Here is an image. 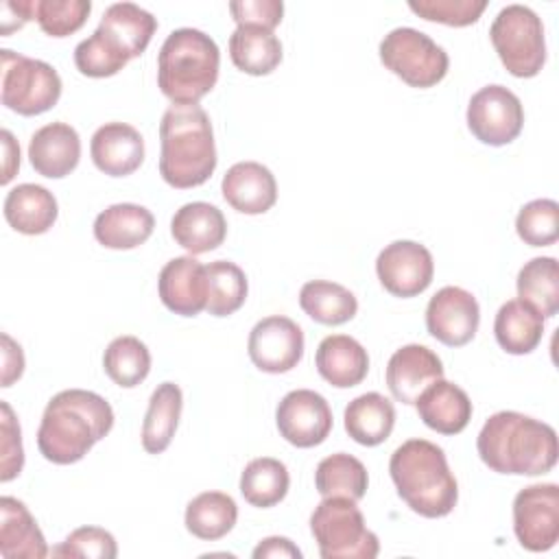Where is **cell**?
I'll list each match as a JSON object with an SVG mask.
<instances>
[{"mask_svg": "<svg viewBox=\"0 0 559 559\" xmlns=\"http://www.w3.org/2000/svg\"><path fill=\"white\" fill-rule=\"evenodd\" d=\"M332 421L328 400L310 389L286 393L275 408L277 430L295 448H314L323 443L332 430Z\"/></svg>", "mask_w": 559, "mask_h": 559, "instance_id": "obj_13", "label": "cell"}, {"mask_svg": "<svg viewBox=\"0 0 559 559\" xmlns=\"http://www.w3.org/2000/svg\"><path fill=\"white\" fill-rule=\"evenodd\" d=\"M155 227L151 210L138 203H114L94 221V238L107 249H135L144 245Z\"/></svg>", "mask_w": 559, "mask_h": 559, "instance_id": "obj_26", "label": "cell"}, {"mask_svg": "<svg viewBox=\"0 0 559 559\" xmlns=\"http://www.w3.org/2000/svg\"><path fill=\"white\" fill-rule=\"evenodd\" d=\"M301 310L317 323L341 325L356 317L358 301L354 293L336 282L312 280L299 290Z\"/></svg>", "mask_w": 559, "mask_h": 559, "instance_id": "obj_32", "label": "cell"}, {"mask_svg": "<svg viewBox=\"0 0 559 559\" xmlns=\"http://www.w3.org/2000/svg\"><path fill=\"white\" fill-rule=\"evenodd\" d=\"M207 275V304L205 310L214 317L234 314L247 299V275L229 260H214L205 264Z\"/></svg>", "mask_w": 559, "mask_h": 559, "instance_id": "obj_38", "label": "cell"}, {"mask_svg": "<svg viewBox=\"0 0 559 559\" xmlns=\"http://www.w3.org/2000/svg\"><path fill=\"white\" fill-rule=\"evenodd\" d=\"M159 146V175L173 188H197L216 168L212 122L199 105H170L164 111Z\"/></svg>", "mask_w": 559, "mask_h": 559, "instance_id": "obj_3", "label": "cell"}, {"mask_svg": "<svg viewBox=\"0 0 559 559\" xmlns=\"http://www.w3.org/2000/svg\"><path fill=\"white\" fill-rule=\"evenodd\" d=\"M480 461L498 474L539 476L557 465L559 443L552 426L518 411H498L476 439Z\"/></svg>", "mask_w": 559, "mask_h": 559, "instance_id": "obj_2", "label": "cell"}, {"mask_svg": "<svg viewBox=\"0 0 559 559\" xmlns=\"http://www.w3.org/2000/svg\"><path fill=\"white\" fill-rule=\"evenodd\" d=\"M2 35H11L15 28H22L28 20H35V2L33 0H7L0 4Z\"/></svg>", "mask_w": 559, "mask_h": 559, "instance_id": "obj_46", "label": "cell"}, {"mask_svg": "<svg viewBox=\"0 0 559 559\" xmlns=\"http://www.w3.org/2000/svg\"><path fill=\"white\" fill-rule=\"evenodd\" d=\"M183 393L175 382H162L151 393L148 408L142 421V448L148 454H162L179 426Z\"/></svg>", "mask_w": 559, "mask_h": 559, "instance_id": "obj_30", "label": "cell"}, {"mask_svg": "<svg viewBox=\"0 0 559 559\" xmlns=\"http://www.w3.org/2000/svg\"><path fill=\"white\" fill-rule=\"evenodd\" d=\"M229 57L245 74L264 76L282 63V41L273 31L260 26H236L229 35Z\"/></svg>", "mask_w": 559, "mask_h": 559, "instance_id": "obj_31", "label": "cell"}, {"mask_svg": "<svg viewBox=\"0 0 559 559\" xmlns=\"http://www.w3.org/2000/svg\"><path fill=\"white\" fill-rule=\"evenodd\" d=\"M376 273L386 293L395 297H415L430 286L435 262L421 242L395 240L378 253Z\"/></svg>", "mask_w": 559, "mask_h": 559, "instance_id": "obj_14", "label": "cell"}, {"mask_svg": "<svg viewBox=\"0 0 559 559\" xmlns=\"http://www.w3.org/2000/svg\"><path fill=\"white\" fill-rule=\"evenodd\" d=\"M266 557H286V559H301V550L288 537H266L253 548V559Z\"/></svg>", "mask_w": 559, "mask_h": 559, "instance_id": "obj_47", "label": "cell"}, {"mask_svg": "<svg viewBox=\"0 0 559 559\" xmlns=\"http://www.w3.org/2000/svg\"><path fill=\"white\" fill-rule=\"evenodd\" d=\"M183 520L188 533L199 539L214 542L234 528L238 520V507L229 493L203 491L188 502Z\"/></svg>", "mask_w": 559, "mask_h": 559, "instance_id": "obj_33", "label": "cell"}, {"mask_svg": "<svg viewBox=\"0 0 559 559\" xmlns=\"http://www.w3.org/2000/svg\"><path fill=\"white\" fill-rule=\"evenodd\" d=\"M408 9L428 22L469 26L483 15L487 0H411Z\"/></svg>", "mask_w": 559, "mask_h": 559, "instance_id": "obj_42", "label": "cell"}, {"mask_svg": "<svg viewBox=\"0 0 559 559\" xmlns=\"http://www.w3.org/2000/svg\"><path fill=\"white\" fill-rule=\"evenodd\" d=\"M111 428L114 411L103 395L85 389H66L52 395L44 408L37 448L46 461L70 465L81 461Z\"/></svg>", "mask_w": 559, "mask_h": 559, "instance_id": "obj_1", "label": "cell"}, {"mask_svg": "<svg viewBox=\"0 0 559 559\" xmlns=\"http://www.w3.org/2000/svg\"><path fill=\"white\" fill-rule=\"evenodd\" d=\"M229 13L236 26H260L273 31L284 15V2L280 0H236L229 2Z\"/></svg>", "mask_w": 559, "mask_h": 559, "instance_id": "obj_44", "label": "cell"}, {"mask_svg": "<svg viewBox=\"0 0 559 559\" xmlns=\"http://www.w3.org/2000/svg\"><path fill=\"white\" fill-rule=\"evenodd\" d=\"M94 166L109 177H127L144 162V140L140 131L127 122H105L90 142Z\"/></svg>", "mask_w": 559, "mask_h": 559, "instance_id": "obj_19", "label": "cell"}, {"mask_svg": "<svg viewBox=\"0 0 559 559\" xmlns=\"http://www.w3.org/2000/svg\"><path fill=\"white\" fill-rule=\"evenodd\" d=\"M2 148H4V164H2V183H9L17 168H20V144L15 142L9 129H2Z\"/></svg>", "mask_w": 559, "mask_h": 559, "instance_id": "obj_48", "label": "cell"}, {"mask_svg": "<svg viewBox=\"0 0 559 559\" xmlns=\"http://www.w3.org/2000/svg\"><path fill=\"white\" fill-rule=\"evenodd\" d=\"M467 127L478 142L504 146L522 133L524 107L509 87L485 85L467 103Z\"/></svg>", "mask_w": 559, "mask_h": 559, "instance_id": "obj_11", "label": "cell"}, {"mask_svg": "<svg viewBox=\"0 0 559 559\" xmlns=\"http://www.w3.org/2000/svg\"><path fill=\"white\" fill-rule=\"evenodd\" d=\"M491 44L509 74L531 79L546 63V37L542 17L524 4H507L489 28Z\"/></svg>", "mask_w": 559, "mask_h": 559, "instance_id": "obj_8", "label": "cell"}, {"mask_svg": "<svg viewBox=\"0 0 559 559\" xmlns=\"http://www.w3.org/2000/svg\"><path fill=\"white\" fill-rule=\"evenodd\" d=\"M493 334L498 345L513 356L531 354L544 336V317L520 299L500 306L493 319Z\"/></svg>", "mask_w": 559, "mask_h": 559, "instance_id": "obj_29", "label": "cell"}, {"mask_svg": "<svg viewBox=\"0 0 559 559\" xmlns=\"http://www.w3.org/2000/svg\"><path fill=\"white\" fill-rule=\"evenodd\" d=\"M0 341H2V380H0V386H11L24 373V354H22V347L7 332L0 334Z\"/></svg>", "mask_w": 559, "mask_h": 559, "instance_id": "obj_45", "label": "cell"}, {"mask_svg": "<svg viewBox=\"0 0 559 559\" xmlns=\"http://www.w3.org/2000/svg\"><path fill=\"white\" fill-rule=\"evenodd\" d=\"M290 487V474L280 459L260 456L245 465L240 474V493L251 507L269 509L282 502Z\"/></svg>", "mask_w": 559, "mask_h": 559, "instance_id": "obj_36", "label": "cell"}, {"mask_svg": "<svg viewBox=\"0 0 559 559\" xmlns=\"http://www.w3.org/2000/svg\"><path fill=\"white\" fill-rule=\"evenodd\" d=\"M92 11L90 0H35V20L50 37L76 33Z\"/></svg>", "mask_w": 559, "mask_h": 559, "instance_id": "obj_40", "label": "cell"}, {"mask_svg": "<svg viewBox=\"0 0 559 559\" xmlns=\"http://www.w3.org/2000/svg\"><path fill=\"white\" fill-rule=\"evenodd\" d=\"M28 159L35 173L48 179L70 175L81 159V138L68 122L39 127L28 142Z\"/></svg>", "mask_w": 559, "mask_h": 559, "instance_id": "obj_20", "label": "cell"}, {"mask_svg": "<svg viewBox=\"0 0 559 559\" xmlns=\"http://www.w3.org/2000/svg\"><path fill=\"white\" fill-rule=\"evenodd\" d=\"M221 50L199 28L173 31L157 55V85L173 105H199L218 81Z\"/></svg>", "mask_w": 559, "mask_h": 559, "instance_id": "obj_6", "label": "cell"}, {"mask_svg": "<svg viewBox=\"0 0 559 559\" xmlns=\"http://www.w3.org/2000/svg\"><path fill=\"white\" fill-rule=\"evenodd\" d=\"M310 533L323 559H373L380 552L378 535L349 498H323L310 515Z\"/></svg>", "mask_w": 559, "mask_h": 559, "instance_id": "obj_7", "label": "cell"}, {"mask_svg": "<svg viewBox=\"0 0 559 559\" xmlns=\"http://www.w3.org/2000/svg\"><path fill=\"white\" fill-rule=\"evenodd\" d=\"M103 369L118 386L133 389L144 382L151 371V352L138 336H118L103 354Z\"/></svg>", "mask_w": 559, "mask_h": 559, "instance_id": "obj_37", "label": "cell"}, {"mask_svg": "<svg viewBox=\"0 0 559 559\" xmlns=\"http://www.w3.org/2000/svg\"><path fill=\"white\" fill-rule=\"evenodd\" d=\"M247 352L260 371L286 373L297 367L304 356V332L288 317H264L251 328Z\"/></svg>", "mask_w": 559, "mask_h": 559, "instance_id": "obj_15", "label": "cell"}, {"mask_svg": "<svg viewBox=\"0 0 559 559\" xmlns=\"http://www.w3.org/2000/svg\"><path fill=\"white\" fill-rule=\"evenodd\" d=\"M419 419L439 435H459L472 419V400L454 382L443 378L428 384L415 400Z\"/></svg>", "mask_w": 559, "mask_h": 559, "instance_id": "obj_22", "label": "cell"}, {"mask_svg": "<svg viewBox=\"0 0 559 559\" xmlns=\"http://www.w3.org/2000/svg\"><path fill=\"white\" fill-rule=\"evenodd\" d=\"M170 234L190 255H199L223 245L227 236V221L216 205L192 201L175 212Z\"/></svg>", "mask_w": 559, "mask_h": 559, "instance_id": "obj_23", "label": "cell"}, {"mask_svg": "<svg viewBox=\"0 0 559 559\" xmlns=\"http://www.w3.org/2000/svg\"><path fill=\"white\" fill-rule=\"evenodd\" d=\"M367 467L347 452L321 459L314 469V487L323 498H349L358 502L367 493Z\"/></svg>", "mask_w": 559, "mask_h": 559, "instance_id": "obj_35", "label": "cell"}, {"mask_svg": "<svg viewBox=\"0 0 559 559\" xmlns=\"http://www.w3.org/2000/svg\"><path fill=\"white\" fill-rule=\"evenodd\" d=\"M157 31V20L133 2H114L105 9L96 31L76 44L74 66L81 74L105 79L118 74L140 57Z\"/></svg>", "mask_w": 559, "mask_h": 559, "instance_id": "obj_5", "label": "cell"}, {"mask_svg": "<svg viewBox=\"0 0 559 559\" xmlns=\"http://www.w3.org/2000/svg\"><path fill=\"white\" fill-rule=\"evenodd\" d=\"M157 293L162 304L181 317H197L207 304L205 264L192 255L168 260L157 277Z\"/></svg>", "mask_w": 559, "mask_h": 559, "instance_id": "obj_17", "label": "cell"}, {"mask_svg": "<svg viewBox=\"0 0 559 559\" xmlns=\"http://www.w3.org/2000/svg\"><path fill=\"white\" fill-rule=\"evenodd\" d=\"M52 555L63 559H114L118 555V544L114 535L100 526H81L55 546Z\"/></svg>", "mask_w": 559, "mask_h": 559, "instance_id": "obj_41", "label": "cell"}, {"mask_svg": "<svg viewBox=\"0 0 559 559\" xmlns=\"http://www.w3.org/2000/svg\"><path fill=\"white\" fill-rule=\"evenodd\" d=\"M480 323V308L476 297L461 286H443L437 290L426 308V328L432 338L448 347L467 345Z\"/></svg>", "mask_w": 559, "mask_h": 559, "instance_id": "obj_16", "label": "cell"}, {"mask_svg": "<svg viewBox=\"0 0 559 559\" xmlns=\"http://www.w3.org/2000/svg\"><path fill=\"white\" fill-rule=\"evenodd\" d=\"M389 474L397 496L421 518H443L456 507V478L450 472L445 452L432 441H404L391 454Z\"/></svg>", "mask_w": 559, "mask_h": 559, "instance_id": "obj_4", "label": "cell"}, {"mask_svg": "<svg viewBox=\"0 0 559 559\" xmlns=\"http://www.w3.org/2000/svg\"><path fill=\"white\" fill-rule=\"evenodd\" d=\"M0 480L9 483L20 476L24 467V448H22V430L9 406V402H0Z\"/></svg>", "mask_w": 559, "mask_h": 559, "instance_id": "obj_43", "label": "cell"}, {"mask_svg": "<svg viewBox=\"0 0 559 559\" xmlns=\"http://www.w3.org/2000/svg\"><path fill=\"white\" fill-rule=\"evenodd\" d=\"M513 533L522 548L546 552L559 539V487L537 483L513 498Z\"/></svg>", "mask_w": 559, "mask_h": 559, "instance_id": "obj_12", "label": "cell"}, {"mask_svg": "<svg viewBox=\"0 0 559 559\" xmlns=\"http://www.w3.org/2000/svg\"><path fill=\"white\" fill-rule=\"evenodd\" d=\"M0 555L4 559H44L48 544L26 504L17 498H0Z\"/></svg>", "mask_w": 559, "mask_h": 559, "instance_id": "obj_25", "label": "cell"}, {"mask_svg": "<svg viewBox=\"0 0 559 559\" xmlns=\"http://www.w3.org/2000/svg\"><path fill=\"white\" fill-rule=\"evenodd\" d=\"M380 61L411 87H432L448 74V52L426 33L397 26L380 41Z\"/></svg>", "mask_w": 559, "mask_h": 559, "instance_id": "obj_10", "label": "cell"}, {"mask_svg": "<svg viewBox=\"0 0 559 559\" xmlns=\"http://www.w3.org/2000/svg\"><path fill=\"white\" fill-rule=\"evenodd\" d=\"M0 96L7 109L20 116H39L57 105L63 85L59 72L50 63L24 57L9 48L0 50Z\"/></svg>", "mask_w": 559, "mask_h": 559, "instance_id": "obj_9", "label": "cell"}, {"mask_svg": "<svg viewBox=\"0 0 559 559\" xmlns=\"http://www.w3.org/2000/svg\"><path fill=\"white\" fill-rule=\"evenodd\" d=\"M439 378H443L441 358L419 343L395 349L386 362V386L402 404H415L419 393Z\"/></svg>", "mask_w": 559, "mask_h": 559, "instance_id": "obj_18", "label": "cell"}, {"mask_svg": "<svg viewBox=\"0 0 559 559\" xmlns=\"http://www.w3.org/2000/svg\"><path fill=\"white\" fill-rule=\"evenodd\" d=\"M347 435L367 448L384 443L395 426V408L393 402L382 393L369 391L354 397L343 413Z\"/></svg>", "mask_w": 559, "mask_h": 559, "instance_id": "obj_28", "label": "cell"}, {"mask_svg": "<svg viewBox=\"0 0 559 559\" xmlns=\"http://www.w3.org/2000/svg\"><path fill=\"white\" fill-rule=\"evenodd\" d=\"M2 210L7 223L26 236L46 234L59 216L55 194L37 183H20L11 188L4 197Z\"/></svg>", "mask_w": 559, "mask_h": 559, "instance_id": "obj_27", "label": "cell"}, {"mask_svg": "<svg viewBox=\"0 0 559 559\" xmlns=\"http://www.w3.org/2000/svg\"><path fill=\"white\" fill-rule=\"evenodd\" d=\"M223 199L242 214H264L277 201V181L273 173L258 162H238L223 175Z\"/></svg>", "mask_w": 559, "mask_h": 559, "instance_id": "obj_21", "label": "cell"}, {"mask_svg": "<svg viewBox=\"0 0 559 559\" xmlns=\"http://www.w3.org/2000/svg\"><path fill=\"white\" fill-rule=\"evenodd\" d=\"M314 365L325 382L336 389H349L367 378L369 354L356 338L330 334L319 343Z\"/></svg>", "mask_w": 559, "mask_h": 559, "instance_id": "obj_24", "label": "cell"}, {"mask_svg": "<svg viewBox=\"0 0 559 559\" xmlns=\"http://www.w3.org/2000/svg\"><path fill=\"white\" fill-rule=\"evenodd\" d=\"M520 301L528 304L544 319L559 312V266L550 255L528 260L515 280Z\"/></svg>", "mask_w": 559, "mask_h": 559, "instance_id": "obj_34", "label": "cell"}, {"mask_svg": "<svg viewBox=\"0 0 559 559\" xmlns=\"http://www.w3.org/2000/svg\"><path fill=\"white\" fill-rule=\"evenodd\" d=\"M518 236L531 247H548L559 238V203L535 199L520 207L515 218Z\"/></svg>", "mask_w": 559, "mask_h": 559, "instance_id": "obj_39", "label": "cell"}]
</instances>
